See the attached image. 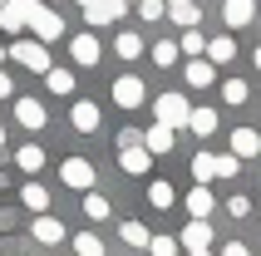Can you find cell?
Listing matches in <instances>:
<instances>
[{
	"label": "cell",
	"mask_w": 261,
	"mask_h": 256,
	"mask_svg": "<svg viewBox=\"0 0 261 256\" xmlns=\"http://www.w3.org/2000/svg\"><path fill=\"white\" fill-rule=\"evenodd\" d=\"M123 242H128V246H148V242H153V232H148L143 222H123Z\"/></svg>",
	"instance_id": "4316f807"
},
{
	"label": "cell",
	"mask_w": 261,
	"mask_h": 256,
	"mask_svg": "<svg viewBox=\"0 0 261 256\" xmlns=\"http://www.w3.org/2000/svg\"><path fill=\"white\" fill-rule=\"evenodd\" d=\"M20 202H25L30 212H40V217H44V207H49V192H44V187H40V183H30V187H25V192H20Z\"/></svg>",
	"instance_id": "603a6c76"
},
{
	"label": "cell",
	"mask_w": 261,
	"mask_h": 256,
	"mask_svg": "<svg viewBox=\"0 0 261 256\" xmlns=\"http://www.w3.org/2000/svg\"><path fill=\"white\" fill-rule=\"evenodd\" d=\"M153 64H158V69H168V64H177V44H153Z\"/></svg>",
	"instance_id": "83f0119b"
},
{
	"label": "cell",
	"mask_w": 261,
	"mask_h": 256,
	"mask_svg": "<svg viewBox=\"0 0 261 256\" xmlns=\"http://www.w3.org/2000/svg\"><path fill=\"white\" fill-rule=\"evenodd\" d=\"M148 163H153V153H148L143 143H133V148H118V168H123V172H148Z\"/></svg>",
	"instance_id": "30bf717a"
},
{
	"label": "cell",
	"mask_w": 261,
	"mask_h": 256,
	"mask_svg": "<svg viewBox=\"0 0 261 256\" xmlns=\"http://www.w3.org/2000/svg\"><path fill=\"white\" fill-rule=\"evenodd\" d=\"M153 114H158V123H163V128H182L192 109H188V99H182V94H163V99L153 104Z\"/></svg>",
	"instance_id": "6da1fadb"
},
{
	"label": "cell",
	"mask_w": 261,
	"mask_h": 256,
	"mask_svg": "<svg viewBox=\"0 0 261 256\" xmlns=\"http://www.w3.org/2000/svg\"><path fill=\"white\" fill-rule=\"evenodd\" d=\"M84 212L94 217V222H103V217H109V202H103L99 192H84Z\"/></svg>",
	"instance_id": "f546056e"
},
{
	"label": "cell",
	"mask_w": 261,
	"mask_h": 256,
	"mask_svg": "<svg viewBox=\"0 0 261 256\" xmlns=\"http://www.w3.org/2000/svg\"><path fill=\"white\" fill-rule=\"evenodd\" d=\"M232 55H237V44L227 40V35H222V40H207V64H212V69H217V64H227Z\"/></svg>",
	"instance_id": "44dd1931"
},
{
	"label": "cell",
	"mask_w": 261,
	"mask_h": 256,
	"mask_svg": "<svg viewBox=\"0 0 261 256\" xmlns=\"http://www.w3.org/2000/svg\"><path fill=\"white\" fill-rule=\"evenodd\" d=\"M35 5H40V0H5V5H0V30H5V35L25 30L30 15H35Z\"/></svg>",
	"instance_id": "7a4b0ae2"
},
{
	"label": "cell",
	"mask_w": 261,
	"mask_h": 256,
	"mask_svg": "<svg viewBox=\"0 0 261 256\" xmlns=\"http://www.w3.org/2000/svg\"><path fill=\"white\" fill-rule=\"evenodd\" d=\"M188 84H192V89H207V84H217V69H212L207 59H192V64H188Z\"/></svg>",
	"instance_id": "ac0fdd59"
},
{
	"label": "cell",
	"mask_w": 261,
	"mask_h": 256,
	"mask_svg": "<svg viewBox=\"0 0 261 256\" xmlns=\"http://www.w3.org/2000/svg\"><path fill=\"white\" fill-rule=\"evenodd\" d=\"M114 104L118 109H138V104H143V79H133V74L114 79Z\"/></svg>",
	"instance_id": "5b68a950"
},
{
	"label": "cell",
	"mask_w": 261,
	"mask_h": 256,
	"mask_svg": "<svg viewBox=\"0 0 261 256\" xmlns=\"http://www.w3.org/2000/svg\"><path fill=\"white\" fill-rule=\"evenodd\" d=\"M30 237L40 246H55V242H64V227H59L55 217H35V227H30Z\"/></svg>",
	"instance_id": "5bb4252c"
},
{
	"label": "cell",
	"mask_w": 261,
	"mask_h": 256,
	"mask_svg": "<svg viewBox=\"0 0 261 256\" xmlns=\"http://www.w3.org/2000/svg\"><path fill=\"white\" fill-rule=\"evenodd\" d=\"M118 15H123V0H94V5H84L89 25H109V20H118Z\"/></svg>",
	"instance_id": "52a82bcc"
},
{
	"label": "cell",
	"mask_w": 261,
	"mask_h": 256,
	"mask_svg": "<svg viewBox=\"0 0 261 256\" xmlns=\"http://www.w3.org/2000/svg\"><path fill=\"white\" fill-rule=\"evenodd\" d=\"M148 251H153V256H177V242H173V237H153Z\"/></svg>",
	"instance_id": "836d02e7"
},
{
	"label": "cell",
	"mask_w": 261,
	"mask_h": 256,
	"mask_svg": "<svg viewBox=\"0 0 261 256\" xmlns=\"http://www.w3.org/2000/svg\"><path fill=\"white\" fill-rule=\"evenodd\" d=\"M10 89H15V84H10V74L0 69V99H5V94H10Z\"/></svg>",
	"instance_id": "74e56055"
},
{
	"label": "cell",
	"mask_w": 261,
	"mask_h": 256,
	"mask_svg": "<svg viewBox=\"0 0 261 256\" xmlns=\"http://www.w3.org/2000/svg\"><path fill=\"white\" fill-rule=\"evenodd\" d=\"M69 55H74V64H99V40H94V35H74L69 40Z\"/></svg>",
	"instance_id": "9c48e42d"
},
{
	"label": "cell",
	"mask_w": 261,
	"mask_h": 256,
	"mask_svg": "<svg viewBox=\"0 0 261 256\" xmlns=\"http://www.w3.org/2000/svg\"><path fill=\"white\" fill-rule=\"evenodd\" d=\"M15 118H20L25 128H44V104L40 99H20L15 104Z\"/></svg>",
	"instance_id": "2e32d148"
},
{
	"label": "cell",
	"mask_w": 261,
	"mask_h": 256,
	"mask_svg": "<svg viewBox=\"0 0 261 256\" xmlns=\"http://www.w3.org/2000/svg\"><path fill=\"white\" fill-rule=\"evenodd\" d=\"M256 69H261V49H256Z\"/></svg>",
	"instance_id": "ab89813d"
},
{
	"label": "cell",
	"mask_w": 261,
	"mask_h": 256,
	"mask_svg": "<svg viewBox=\"0 0 261 256\" xmlns=\"http://www.w3.org/2000/svg\"><path fill=\"white\" fill-rule=\"evenodd\" d=\"M44 79H49V89H55V94H69V89H74V74H69V69H49Z\"/></svg>",
	"instance_id": "f1b7e54d"
},
{
	"label": "cell",
	"mask_w": 261,
	"mask_h": 256,
	"mask_svg": "<svg viewBox=\"0 0 261 256\" xmlns=\"http://www.w3.org/2000/svg\"><path fill=\"white\" fill-rule=\"evenodd\" d=\"M0 59H5V44H0Z\"/></svg>",
	"instance_id": "ee69618b"
},
{
	"label": "cell",
	"mask_w": 261,
	"mask_h": 256,
	"mask_svg": "<svg viewBox=\"0 0 261 256\" xmlns=\"http://www.w3.org/2000/svg\"><path fill=\"white\" fill-rule=\"evenodd\" d=\"M79 5H94V0H79Z\"/></svg>",
	"instance_id": "7bdbcfd3"
},
{
	"label": "cell",
	"mask_w": 261,
	"mask_h": 256,
	"mask_svg": "<svg viewBox=\"0 0 261 256\" xmlns=\"http://www.w3.org/2000/svg\"><path fill=\"white\" fill-rule=\"evenodd\" d=\"M59 177H64L69 187H79V192H89V187H94V168H89L84 158H69V163L59 168Z\"/></svg>",
	"instance_id": "8992f818"
},
{
	"label": "cell",
	"mask_w": 261,
	"mask_h": 256,
	"mask_svg": "<svg viewBox=\"0 0 261 256\" xmlns=\"http://www.w3.org/2000/svg\"><path fill=\"white\" fill-rule=\"evenodd\" d=\"M227 212H232V217H247L251 212V197H232V202H227Z\"/></svg>",
	"instance_id": "8d00e7d4"
},
{
	"label": "cell",
	"mask_w": 261,
	"mask_h": 256,
	"mask_svg": "<svg viewBox=\"0 0 261 256\" xmlns=\"http://www.w3.org/2000/svg\"><path fill=\"white\" fill-rule=\"evenodd\" d=\"M212 207H217V197H212V192L197 183V187L188 192V212H192V222H207V217H212Z\"/></svg>",
	"instance_id": "8fae6325"
},
{
	"label": "cell",
	"mask_w": 261,
	"mask_h": 256,
	"mask_svg": "<svg viewBox=\"0 0 261 256\" xmlns=\"http://www.w3.org/2000/svg\"><path fill=\"white\" fill-rule=\"evenodd\" d=\"M177 49H182V55H202V49H207L202 30H188V35H182V44H177Z\"/></svg>",
	"instance_id": "1f68e13d"
},
{
	"label": "cell",
	"mask_w": 261,
	"mask_h": 256,
	"mask_svg": "<svg viewBox=\"0 0 261 256\" xmlns=\"http://www.w3.org/2000/svg\"><path fill=\"white\" fill-rule=\"evenodd\" d=\"M114 49H118V59H138V55H143V40L123 30V35H118V40H114Z\"/></svg>",
	"instance_id": "cb8c5ba5"
},
{
	"label": "cell",
	"mask_w": 261,
	"mask_h": 256,
	"mask_svg": "<svg viewBox=\"0 0 261 256\" xmlns=\"http://www.w3.org/2000/svg\"><path fill=\"white\" fill-rule=\"evenodd\" d=\"M251 15H256V0H227V5H222V20H227L232 30L251 25Z\"/></svg>",
	"instance_id": "ba28073f"
},
{
	"label": "cell",
	"mask_w": 261,
	"mask_h": 256,
	"mask_svg": "<svg viewBox=\"0 0 261 256\" xmlns=\"http://www.w3.org/2000/svg\"><path fill=\"white\" fill-rule=\"evenodd\" d=\"M74 251H79V256H103V242L84 232V237H74Z\"/></svg>",
	"instance_id": "4dcf8cb0"
},
{
	"label": "cell",
	"mask_w": 261,
	"mask_h": 256,
	"mask_svg": "<svg viewBox=\"0 0 261 256\" xmlns=\"http://www.w3.org/2000/svg\"><path fill=\"white\" fill-rule=\"evenodd\" d=\"M222 256H247V246H242V242H232V246H227Z\"/></svg>",
	"instance_id": "f35d334b"
},
{
	"label": "cell",
	"mask_w": 261,
	"mask_h": 256,
	"mask_svg": "<svg viewBox=\"0 0 261 256\" xmlns=\"http://www.w3.org/2000/svg\"><path fill=\"white\" fill-rule=\"evenodd\" d=\"M163 10L173 15V20H177L182 30H197V20H202V15H197V0H168Z\"/></svg>",
	"instance_id": "4fadbf2b"
},
{
	"label": "cell",
	"mask_w": 261,
	"mask_h": 256,
	"mask_svg": "<svg viewBox=\"0 0 261 256\" xmlns=\"http://www.w3.org/2000/svg\"><path fill=\"white\" fill-rule=\"evenodd\" d=\"M237 172H242V158H217V177H237Z\"/></svg>",
	"instance_id": "e575fe53"
},
{
	"label": "cell",
	"mask_w": 261,
	"mask_h": 256,
	"mask_svg": "<svg viewBox=\"0 0 261 256\" xmlns=\"http://www.w3.org/2000/svg\"><path fill=\"white\" fill-rule=\"evenodd\" d=\"M15 59H20V64H25V69H35V74H49V44H40V40H20L10 49Z\"/></svg>",
	"instance_id": "3957f363"
},
{
	"label": "cell",
	"mask_w": 261,
	"mask_h": 256,
	"mask_svg": "<svg viewBox=\"0 0 261 256\" xmlns=\"http://www.w3.org/2000/svg\"><path fill=\"white\" fill-rule=\"evenodd\" d=\"M148 202H153L158 212H168V207H173V202H177V192H173V187H168V183H153V187H148Z\"/></svg>",
	"instance_id": "d4e9b609"
},
{
	"label": "cell",
	"mask_w": 261,
	"mask_h": 256,
	"mask_svg": "<svg viewBox=\"0 0 261 256\" xmlns=\"http://www.w3.org/2000/svg\"><path fill=\"white\" fill-rule=\"evenodd\" d=\"M138 15H143V20H163L168 10H163V0H143V5H138Z\"/></svg>",
	"instance_id": "d590c367"
},
{
	"label": "cell",
	"mask_w": 261,
	"mask_h": 256,
	"mask_svg": "<svg viewBox=\"0 0 261 256\" xmlns=\"http://www.w3.org/2000/svg\"><path fill=\"white\" fill-rule=\"evenodd\" d=\"M74 128H79V133H94V128H99V109H94V104H74Z\"/></svg>",
	"instance_id": "7402d4cb"
},
{
	"label": "cell",
	"mask_w": 261,
	"mask_h": 256,
	"mask_svg": "<svg viewBox=\"0 0 261 256\" xmlns=\"http://www.w3.org/2000/svg\"><path fill=\"white\" fill-rule=\"evenodd\" d=\"M15 163H20L25 172H40V168H44V148H35V143H30V148H20V153H15Z\"/></svg>",
	"instance_id": "484cf974"
},
{
	"label": "cell",
	"mask_w": 261,
	"mask_h": 256,
	"mask_svg": "<svg viewBox=\"0 0 261 256\" xmlns=\"http://www.w3.org/2000/svg\"><path fill=\"white\" fill-rule=\"evenodd\" d=\"M261 153V133L256 128H237L232 133V158H256Z\"/></svg>",
	"instance_id": "7c38bea8"
},
{
	"label": "cell",
	"mask_w": 261,
	"mask_h": 256,
	"mask_svg": "<svg viewBox=\"0 0 261 256\" xmlns=\"http://www.w3.org/2000/svg\"><path fill=\"white\" fill-rule=\"evenodd\" d=\"M192 177H197V183H212V177H217V153H197L192 158Z\"/></svg>",
	"instance_id": "ffe728a7"
},
{
	"label": "cell",
	"mask_w": 261,
	"mask_h": 256,
	"mask_svg": "<svg viewBox=\"0 0 261 256\" xmlns=\"http://www.w3.org/2000/svg\"><path fill=\"white\" fill-rule=\"evenodd\" d=\"M207 242H212V227H207V222H188L177 246H188V251H207Z\"/></svg>",
	"instance_id": "9a60e30c"
},
{
	"label": "cell",
	"mask_w": 261,
	"mask_h": 256,
	"mask_svg": "<svg viewBox=\"0 0 261 256\" xmlns=\"http://www.w3.org/2000/svg\"><path fill=\"white\" fill-rule=\"evenodd\" d=\"M0 143H5V128H0Z\"/></svg>",
	"instance_id": "b9f144b4"
},
{
	"label": "cell",
	"mask_w": 261,
	"mask_h": 256,
	"mask_svg": "<svg viewBox=\"0 0 261 256\" xmlns=\"http://www.w3.org/2000/svg\"><path fill=\"white\" fill-rule=\"evenodd\" d=\"M188 256H207V251H188Z\"/></svg>",
	"instance_id": "60d3db41"
},
{
	"label": "cell",
	"mask_w": 261,
	"mask_h": 256,
	"mask_svg": "<svg viewBox=\"0 0 261 256\" xmlns=\"http://www.w3.org/2000/svg\"><path fill=\"white\" fill-rule=\"evenodd\" d=\"M222 99L227 104H247V84H242V79H227V84H222Z\"/></svg>",
	"instance_id": "d6a6232c"
},
{
	"label": "cell",
	"mask_w": 261,
	"mask_h": 256,
	"mask_svg": "<svg viewBox=\"0 0 261 256\" xmlns=\"http://www.w3.org/2000/svg\"><path fill=\"white\" fill-rule=\"evenodd\" d=\"M30 30H35V40H40V44H49V40H59V35H64V20H59L55 10H44V5H35Z\"/></svg>",
	"instance_id": "277c9868"
},
{
	"label": "cell",
	"mask_w": 261,
	"mask_h": 256,
	"mask_svg": "<svg viewBox=\"0 0 261 256\" xmlns=\"http://www.w3.org/2000/svg\"><path fill=\"white\" fill-rule=\"evenodd\" d=\"M0 5H5V0H0Z\"/></svg>",
	"instance_id": "f6af8a7d"
},
{
	"label": "cell",
	"mask_w": 261,
	"mask_h": 256,
	"mask_svg": "<svg viewBox=\"0 0 261 256\" xmlns=\"http://www.w3.org/2000/svg\"><path fill=\"white\" fill-rule=\"evenodd\" d=\"M143 148H148V153H168V148H173V128L153 123V128L143 133Z\"/></svg>",
	"instance_id": "e0dca14e"
},
{
	"label": "cell",
	"mask_w": 261,
	"mask_h": 256,
	"mask_svg": "<svg viewBox=\"0 0 261 256\" xmlns=\"http://www.w3.org/2000/svg\"><path fill=\"white\" fill-rule=\"evenodd\" d=\"M188 128H192V133H202V138H207V133H217V109H192Z\"/></svg>",
	"instance_id": "d6986e66"
}]
</instances>
